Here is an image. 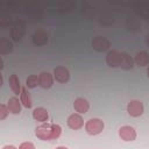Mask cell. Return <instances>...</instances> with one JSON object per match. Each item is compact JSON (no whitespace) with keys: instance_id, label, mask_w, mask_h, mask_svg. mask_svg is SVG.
Here are the masks:
<instances>
[{"instance_id":"9c48e42d","label":"cell","mask_w":149,"mask_h":149,"mask_svg":"<svg viewBox=\"0 0 149 149\" xmlns=\"http://www.w3.org/2000/svg\"><path fill=\"white\" fill-rule=\"evenodd\" d=\"M121 52L118 50H109L106 55V63L109 68H120Z\"/></svg>"},{"instance_id":"d4e9b609","label":"cell","mask_w":149,"mask_h":149,"mask_svg":"<svg viewBox=\"0 0 149 149\" xmlns=\"http://www.w3.org/2000/svg\"><path fill=\"white\" fill-rule=\"evenodd\" d=\"M2 149H19V148H16V147H14L12 144H7V146H3Z\"/></svg>"},{"instance_id":"603a6c76","label":"cell","mask_w":149,"mask_h":149,"mask_svg":"<svg viewBox=\"0 0 149 149\" xmlns=\"http://www.w3.org/2000/svg\"><path fill=\"white\" fill-rule=\"evenodd\" d=\"M10 16H8V15H2V16H0V26L1 27H7V26H9L10 24Z\"/></svg>"},{"instance_id":"ffe728a7","label":"cell","mask_w":149,"mask_h":149,"mask_svg":"<svg viewBox=\"0 0 149 149\" xmlns=\"http://www.w3.org/2000/svg\"><path fill=\"white\" fill-rule=\"evenodd\" d=\"M126 26L129 30H137L141 27V22L136 17H128L126 21Z\"/></svg>"},{"instance_id":"277c9868","label":"cell","mask_w":149,"mask_h":149,"mask_svg":"<svg viewBox=\"0 0 149 149\" xmlns=\"http://www.w3.org/2000/svg\"><path fill=\"white\" fill-rule=\"evenodd\" d=\"M127 112L133 118H139L144 112V106L140 100H132L127 105Z\"/></svg>"},{"instance_id":"2e32d148","label":"cell","mask_w":149,"mask_h":149,"mask_svg":"<svg viewBox=\"0 0 149 149\" xmlns=\"http://www.w3.org/2000/svg\"><path fill=\"white\" fill-rule=\"evenodd\" d=\"M134 58L127 54V52H121V61H120V68L123 70H130L134 66Z\"/></svg>"},{"instance_id":"4fadbf2b","label":"cell","mask_w":149,"mask_h":149,"mask_svg":"<svg viewBox=\"0 0 149 149\" xmlns=\"http://www.w3.org/2000/svg\"><path fill=\"white\" fill-rule=\"evenodd\" d=\"M33 43L36 47H43L48 43V34L43 30H37L33 35Z\"/></svg>"},{"instance_id":"3957f363","label":"cell","mask_w":149,"mask_h":149,"mask_svg":"<svg viewBox=\"0 0 149 149\" xmlns=\"http://www.w3.org/2000/svg\"><path fill=\"white\" fill-rule=\"evenodd\" d=\"M24 30H26V24L22 20H17L16 22L13 23L12 28H10V37L14 42H19L22 40L23 35H24Z\"/></svg>"},{"instance_id":"8992f818","label":"cell","mask_w":149,"mask_h":149,"mask_svg":"<svg viewBox=\"0 0 149 149\" xmlns=\"http://www.w3.org/2000/svg\"><path fill=\"white\" fill-rule=\"evenodd\" d=\"M119 136L121 137V140H123L126 142H129V141H134L136 139L137 134H136V130H135L134 127L125 125L119 129Z\"/></svg>"},{"instance_id":"7a4b0ae2","label":"cell","mask_w":149,"mask_h":149,"mask_svg":"<svg viewBox=\"0 0 149 149\" xmlns=\"http://www.w3.org/2000/svg\"><path fill=\"white\" fill-rule=\"evenodd\" d=\"M104 128H105V123L99 118H92L85 122V130L90 135H98L102 133Z\"/></svg>"},{"instance_id":"8fae6325","label":"cell","mask_w":149,"mask_h":149,"mask_svg":"<svg viewBox=\"0 0 149 149\" xmlns=\"http://www.w3.org/2000/svg\"><path fill=\"white\" fill-rule=\"evenodd\" d=\"M73 108H74V111H76L78 114H85V113H87L88 109H90V102L87 101V99L79 97V98H77V99L74 100V102H73Z\"/></svg>"},{"instance_id":"cb8c5ba5","label":"cell","mask_w":149,"mask_h":149,"mask_svg":"<svg viewBox=\"0 0 149 149\" xmlns=\"http://www.w3.org/2000/svg\"><path fill=\"white\" fill-rule=\"evenodd\" d=\"M19 149H36L34 143L31 142H22L20 146H19Z\"/></svg>"},{"instance_id":"5b68a950","label":"cell","mask_w":149,"mask_h":149,"mask_svg":"<svg viewBox=\"0 0 149 149\" xmlns=\"http://www.w3.org/2000/svg\"><path fill=\"white\" fill-rule=\"evenodd\" d=\"M111 47L109 41L104 36H95L92 40V48L98 52H104Z\"/></svg>"},{"instance_id":"9a60e30c","label":"cell","mask_w":149,"mask_h":149,"mask_svg":"<svg viewBox=\"0 0 149 149\" xmlns=\"http://www.w3.org/2000/svg\"><path fill=\"white\" fill-rule=\"evenodd\" d=\"M21 100L16 97H12L9 98L8 102H7V107H8V111L9 113L12 114H20L21 113Z\"/></svg>"},{"instance_id":"5bb4252c","label":"cell","mask_w":149,"mask_h":149,"mask_svg":"<svg viewBox=\"0 0 149 149\" xmlns=\"http://www.w3.org/2000/svg\"><path fill=\"white\" fill-rule=\"evenodd\" d=\"M8 83H9V87L13 91V93L16 94V95H20L21 94V91H22V87H21L19 77L15 73L10 74L9 78H8Z\"/></svg>"},{"instance_id":"e0dca14e","label":"cell","mask_w":149,"mask_h":149,"mask_svg":"<svg viewBox=\"0 0 149 149\" xmlns=\"http://www.w3.org/2000/svg\"><path fill=\"white\" fill-rule=\"evenodd\" d=\"M134 63L137 66H147L149 64V54L147 51H139L134 57Z\"/></svg>"},{"instance_id":"484cf974","label":"cell","mask_w":149,"mask_h":149,"mask_svg":"<svg viewBox=\"0 0 149 149\" xmlns=\"http://www.w3.org/2000/svg\"><path fill=\"white\" fill-rule=\"evenodd\" d=\"M146 44L149 47V34L147 35V37H146Z\"/></svg>"},{"instance_id":"52a82bcc","label":"cell","mask_w":149,"mask_h":149,"mask_svg":"<svg viewBox=\"0 0 149 149\" xmlns=\"http://www.w3.org/2000/svg\"><path fill=\"white\" fill-rule=\"evenodd\" d=\"M54 78L61 84H66L70 80V72L65 66H56L54 69Z\"/></svg>"},{"instance_id":"7402d4cb","label":"cell","mask_w":149,"mask_h":149,"mask_svg":"<svg viewBox=\"0 0 149 149\" xmlns=\"http://www.w3.org/2000/svg\"><path fill=\"white\" fill-rule=\"evenodd\" d=\"M8 114H9V111H8L7 105L1 104V105H0V120H5Z\"/></svg>"},{"instance_id":"d6986e66","label":"cell","mask_w":149,"mask_h":149,"mask_svg":"<svg viewBox=\"0 0 149 149\" xmlns=\"http://www.w3.org/2000/svg\"><path fill=\"white\" fill-rule=\"evenodd\" d=\"M13 44L7 38H0V55H7L12 52Z\"/></svg>"},{"instance_id":"6da1fadb","label":"cell","mask_w":149,"mask_h":149,"mask_svg":"<svg viewBox=\"0 0 149 149\" xmlns=\"http://www.w3.org/2000/svg\"><path fill=\"white\" fill-rule=\"evenodd\" d=\"M62 134V127L57 123H41L35 129V135L37 139L42 141H51L56 140Z\"/></svg>"},{"instance_id":"ba28073f","label":"cell","mask_w":149,"mask_h":149,"mask_svg":"<svg viewBox=\"0 0 149 149\" xmlns=\"http://www.w3.org/2000/svg\"><path fill=\"white\" fill-rule=\"evenodd\" d=\"M66 125L69 128H71L73 130H78L84 126V119L80 114L73 113V114L69 115V118L66 120Z\"/></svg>"},{"instance_id":"4316f807","label":"cell","mask_w":149,"mask_h":149,"mask_svg":"<svg viewBox=\"0 0 149 149\" xmlns=\"http://www.w3.org/2000/svg\"><path fill=\"white\" fill-rule=\"evenodd\" d=\"M56 149H69L68 147H65V146H59V147H57Z\"/></svg>"},{"instance_id":"44dd1931","label":"cell","mask_w":149,"mask_h":149,"mask_svg":"<svg viewBox=\"0 0 149 149\" xmlns=\"http://www.w3.org/2000/svg\"><path fill=\"white\" fill-rule=\"evenodd\" d=\"M26 85L28 88H35L38 85V76L36 74H30L26 79Z\"/></svg>"},{"instance_id":"ac0fdd59","label":"cell","mask_w":149,"mask_h":149,"mask_svg":"<svg viewBox=\"0 0 149 149\" xmlns=\"http://www.w3.org/2000/svg\"><path fill=\"white\" fill-rule=\"evenodd\" d=\"M20 100H21V104H22L23 107L31 108V106H33L31 97H30V93L28 92V90L26 87H22V91H21V94H20Z\"/></svg>"},{"instance_id":"7c38bea8","label":"cell","mask_w":149,"mask_h":149,"mask_svg":"<svg viewBox=\"0 0 149 149\" xmlns=\"http://www.w3.org/2000/svg\"><path fill=\"white\" fill-rule=\"evenodd\" d=\"M33 119L41 123H44L49 119V113L44 107H36L33 111Z\"/></svg>"},{"instance_id":"f1b7e54d","label":"cell","mask_w":149,"mask_h":149,"mask_svg":"<svg viewBox=\"0 0 149 149\" xmlns=\"http://www.w3.org/2000/svg\"><path fill=\"white\" fill-rule=\"evenodd\" d=\"M147 76H148V78H149V65H148V68H147Z\"/></svg>"},{"instance_id":"83f0119b","label":"cell","mask_w":149,"mask_h":149,"mask_svg":"<svg viewBox=\"0 0 149 149\" xmlns=\"http://www.w3.org/2000/svg\"><path fill=\"white\" fill-rule=\"evenodd\" d=\"M2 83H3V79H2V74L0 73V86L2 85Z\"/></svg>"},{"instance_id":"30bf717a","label":"cell","mask_w":149,"mask_h":149,"mask_svg":"<svg viewBox=\"0 0 149 149\" xmlns=\"http://www.w3.org/2000/svg\"><path fill=\"white\" fill-rule=\"evenodd\" d=\"M54 76L49 72H41L38 74V85L44 88V90H49L52 85H54Z\"/></svg>"}]
</instances>
